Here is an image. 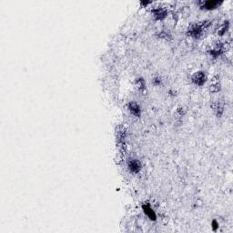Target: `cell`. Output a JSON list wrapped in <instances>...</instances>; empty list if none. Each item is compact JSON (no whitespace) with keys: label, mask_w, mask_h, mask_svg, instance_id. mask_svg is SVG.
Returning <instances> with one entry per match:
<instances>
[{"label":"cell","mask_w":233,"mask_h":233,"mask_svg":"<svg viewBox=\"0 0 233 233\" xmlns=\"http://www.w3.org/2000/svg\"><path fill=\"white\" fill-rule=\"evenodd\" d=\"M213 225H214V226H213L214 230H216V229L218 228V224L216 223V221H214V222H213Z\"/></svg>","instance_id":"obj_6"},{"label":"cell","mask_w":233,"mask_h":233,"mask_svg":"<svg viewBox=\"0 0 233 233\" xmlns=\"http://www.w3.org/2000/svg\"><path fill=\"white\" fill-rule=\"evenodd\" d=\"M218 5H219L218 1H207L204 3L203 7H205V8L207 9H211V8H215Z\"/></svg>","instance_id":"obj_4"},{"label":"cell","mask_w":233,"mask_h":233,"mask_svg":"<svg viewBox=\"0 0 233 233\" xmlns=\"http://www.w3.org/2000/svg\"><path fill=\"white\" fill-rule=\"evenodd\" d=\"M193 81L196 83V84H198V85H201V84H203L205 82V76L203 73H197L194 77H193Z\"/></svg>","instance_id":"obj_3"},{"label":"cell","mask_w":233,"mask_h":233,"mask_svg":"<svg viewBox=\"0 0 233 233\" xmlns=\"http://www.w3.org/2000/svg\"><path fill=\"white\" fill-rule=\"evenodd\" d=\"M128 168L132 172H138L140 169V164L136 159H131L130 163H128Z\"/></svg>","instance_id":"obj_2"},{"label":"cell","mask_w":233,"mask_h":233,"mask_svg":"<svg viewBox=\"0 0 233 233\" xmlns=\"http://www.w3.org/2000/svg\"><path fill=\"white\" fill-rule=\"evenodd\" d=\"M130 111L135 115H139V107L137 105V104H131Z\"/></svg>","instance_id":"obj_5"},{"label":"cell","mask_w":233,"mask_h":233,"mask_svg":"<svg viewBox=\"0 0 233 233\" xmlns=\"http://www.w3.org/2000/svg\"><path fill=\"white\" fill-rule=\"evenodd\" d=\"M143 210L145 212V214L147 216H148L150 219L152 220H155L157 216H156V213L153 210V208L149 205V204H145L143 205Z\"/></svg>","instance_id":"obj_1"}]
</instances>
